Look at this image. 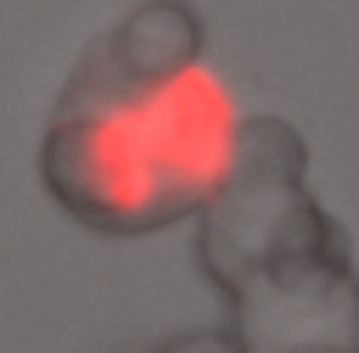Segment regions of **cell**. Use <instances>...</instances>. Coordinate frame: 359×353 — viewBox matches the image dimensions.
<instances>
[{
	"label": "cell",
	"instance_id": "1",
	"mask_svg": "<svg viewBox=\"0 0 359 353\" xmlns=\"http://www.w3.org/2000/svg\"><path fill=\"white\" fill-rule=\"evenodd\" d=\"M230 168V101L196 62L180 6H151L112 28L67 84L45 174L50 191L101 230H151L196 207Z\"/></svg>",
	"mask_w": 359,
	"mask_h": 353
}]
</instances>
